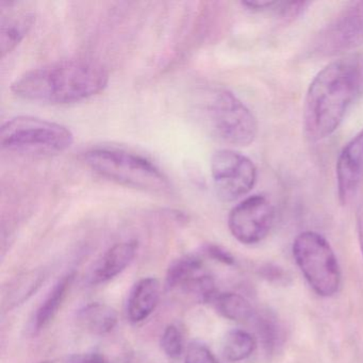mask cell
Listing matches in <instances>:
<instances>
[{
	"label": "cell",
	"instance_id": "cell-1",
	"mask_svg": "<svg viewBox=\"0 0 363 363\" xmlns=\"http://www.w3.org/2000/svg\"><path fill=\"white\" fill-rule=\"evenodd\" d=\"M362 82L363 65L354 58L333 61L316 74L303 105V129L311 141L326 139L339 128Z\"/></svg>",
	"mask_w": 363,
	"mask_h": 363
},
{
	"label": "cell",
	"instance_id": "cell-2",
	"mask_svg": "<svg viewBox=\"0 0 363 363\" xmlns=\"http://www.w3.org/2000/svg\"><path fill=\"white\" fill-rule=\"evenodd\" d=\"M109 75L105 67L86 59L57 61L23 74L11 91L23 99L65 105L78 103L103 92Z\"/></svg>",
	"mask_w": 363,
	"mask_h": 363
},
{
	"label": "cell",
	"instance_id": "cell-3",
	"mask_svg": "<svg viewBox=\"0 0 363 363\" xmlns=\"http://www.w3.org/2000/svg\"><path fill=\"white\" fill-rule=\"evenodd\" d=\"M84 161L95 173L116 184L159 194L172 191L165 174L139 155L116 148H93L84 152Z\"/></svg>",
	"mask_w": 363,
	"mask_h": 363
},
{
	"label": "cell",
	"instance_id": "cell-4",
	"mask_svg": "<svg viewBox=\"0 0 363 363\" xmlns=\"http://www.w3.org/2000/svg\"><path fill=\"white\" fill-rule=\"evenodd\" d=\"M73 142V133L67 127L33 116H16L7 121L0 130L3 150L18 154H60Z\"/></svg>",
	"mask_w": 363,
	"mask_h": 363
},
{
	"label": "cell",
	"instance_id": "cell-5",
	"mask_svg": "<svg viewBox=\"0 0 363 363\" xmlns=\"http://www.w3.org/2000/svg\"><path fill=\"white\" fill-rule=\"evenodd\" d=\"M203 112L208 129L220 141L231 145L247 146L256 139V118L230 91H213L206 101Z\"/></svg>",
	"mask_w": 363,
	"mask_h": 363
},
{
	"label": "cell",
	"instance_id": "cell-6",
	"mask_svg": "<svg viewBox=\"0 0 363 363\" xmlns=\"http://www.w3.org/2000/svg\"><path fill=\"white\" fill-rule=\"evenodd\" d=\"M293 257L312 290L331 297L341 286V269L329 242L320 233L305 231L295 238Z\"/></svg>",
	"mask_w": 363,
	"mask_h": 363
},
{
	"label": "cell",
	"instance_id": "cell-7",
	"mask_svg": "<svg viewBox=\"0 0 363 363\" xmlns=\"http://www.w3.org/2000/svg\"><path fill=\"white\" fill-rule=\"evenodd\" d=\"M211 176L218 196L224 201H235L254 188L257 167L241 152L220 150L212 156Z\"/></svg>",
	"mask_w": 363,
	"mask_h": 363
},
{
	"label": "cell",
	"instance_id": "cell-8",
	"mask_svg": "<svg viewBox=\"0 0 363 363\" xmlns=\"http://www.w3.org/2000/svg\"><path fill=\"white\" fill-rule=\"evenodd\" d=\"M362 44L363 1H352L320 30L312 52L320 57L335 56Z\"/></svg>",
	"mask_w": 363,
	"mask_h": 363
},
{
	"label": "cell",
	"instance_id": "cell-9",
	"mask_svg": "<svg viewBox=\"0 0 363 363\" xmlns=\"http://www.w3.org/2000/svg\"><path fill=\"white\" fill-rule=\"evenodd\" d=\"M275 216V208L265 195H252L231 210L229 230L242 244L260 243L273 228Z\"/></svg>",
	"mask_w": 363,
	"mask_h": 363
},
{
	"label": "cell",
	"instance_id": "cell-10",
	"mask_svg": "<svg viewBox=\"0 0 363 363\" xmlns=\"http://www.w3.org/2000/svg\"><path fill=\"white\" fill-rule=\"evenodd\" d=\"M335 177L339 201L345 205L354 197L363 182V129L340 152Z\"/></svg>",
	"mask_w": 363,
	"mask_h": 363
},
{
	"label": "cell",
	"instance_id": "cell-11",
	"mask_svg": "<svg viewBox=\"0 0 363 363\" xmlns=\"http://www.w3.org/2000/svg\"><path fill=\"white\" fill-rule=\"evenodd\" d=\"M138 246L139 244L135 240L112 246L97 263L91 275V282L94 284H103L122 273L133 262L137 254Z\"/></svg>",
	"mask_w": 363,
	"mask_h": 363
},
{
	"label": "cell",
	"instance_id": "cell-12",
	"mask_svg": "<svg viewBox=\"0 0 363 363\" xmlns=\"http://www.w3.org/2000/svg\"><path fill=\"white\" fill-rule=\"evenodd\" d=\"M160 284L156 278L140 280L131 291L127 306L128 318L133 323L146 320L158 305Z\"/></svg>",
	"mask_w": 363,
	"mask_h": 363
},
{
	"label": "cell",
	"instance_id": "cell-13",
	"mask_svg": "<svg viewBox=\"0 0 363 363\" xmlns=\"http://www.w3.org/2000/svg\"><path fill=\"white\" fill-rule=\"evenodd\" d=\"M33 14L26 11H9L1 18V54H9L24 39L33 24Z\"/></svg>",
	"mask_w": 363,
	"mask_h": 363
},
{
	"label": "cell",
	"instance_id": "cell-14",
	"mask_svg": "<svg viewBox=\"0 0 363 363\" xmlns=\"http://www.w3.org/2000/svg\"><path fill=\"white\" fill-rule=\"evenodd\" d=\"M78 320L82 327L91 333L103 335L110 333L116 327L118 314L110 306L93 303L80 310Z\"/></svg>",
	"mask_w": 363,
	"mask_h": 363
},
{
	"label": "cell",
	"instance_id": "cell-15",
	"mask_svg": "<svg viewBox=\"0 0 363 363\" xmlns=\"http://www.w3.org/2000/svg\"><path fill=\"white\" fill-rule=\"evenodd\" d=\"M74 278H75V273L67 274L55 284L54 288L52 289L50 294L48 295L35 314V327L37 330L43 329L52 322V318H55L65 301L67 292L73 284Z\"/></svg>",
	"mask_w": 363,
	"mask_h": 363
},
{
	"label": "cell",
	"instance_id": "cell-16",
	"mask_svg": "<svg viewBox=\"0 0 363 363\" xmlns=\"http://www.w3.org/2000/svg\"><path fill=\"white\" fill-rule=\"evenodd\" d=\"M203 261L195 256H184L172 263L167 269V286L169 289L182 286L186 289L196 278L203 275Z\"/></svg>",
	"mask_w": 363,
	"mask_h": 363
},
{
	"label": "cell",
	"instance_id": "cell-17",
	"mask_svg": "<svg viewBox=\"0 0 363 363\" xmlns=\"http://www.w3.org/2000/svg\"><path fill=\"white\" fill-rule=\"evenodd\" d=\"M213 303L220 315L235 322H248L256 316L250 301L235 293H218Z\"/></svg>",
	"mask_w": 363,
	"mask_h": 363
},
{
	"label": "cell",
	"instance_id": "cell-18",
	"mask_svg": "<svg viewBox=\"0 0 363 363\" xmlns=\"http://www.w3.org/2000/svg\"><path fill=\"white\" fill-rule=\"evenodd\" d=\"M243 7L250 11L257 13L272 14L286 20H293L303 14L311 4L299 1V3H289V1H271V0H252L243 1Z\"/></svg>",
	"mask_w": 363,
	"mask_h": 363
},
{
	"label": "cell",
	"instance_id": "cell-19",
	"mask_svg": "<svg viewBox=\"0 0 363 363\" xmlns=\"http://www.w3.org/2000/svg\"><path fill=\"white\" fill-rule=\"evenodd\" d=\"M256 339L247 331L235 329L229 331L224 340L223 352L227 360L240 362L252 356L256 350Z\"/></svg>",
	"mask_w": 363,
	"mask_h": 363
},
{
	"label": "cell",
	"instance_id": "cell-20",
	"mask_svg": "<svg viewBox=\"0 0 363 363\" xmlns=\"http://www.w3.org/2000/svg\"><path fill=\"white\" fill-rule=\"evenodd\" d=\"M43 279V275L39 271L29 272L24 275L18 276L8 289L7 301L9 307H13L27 301V298L38 290Z\"/></svg>",
	"mask_w": 363,
	"mask_h": 363
},
{
	"label": "cell",
	"instance_id": "cell-21",
	"mask_svg": "<svg viewBox=\"0 0 363 363\" xmlns=\"http://www.w3.org/2000/svg\"><path fill=\"white\" fill-rule=\"evenodd\" d=\"M161 346L165 354L172 359H178L184 352V339L175 325H169L163 331Z\"/></svg>",
	"mask_w": 363,
	"mask_h": 363
},
{
	"label": "cell",
	"instance_id": "cell-22",
	"mask_svg": "<svg viewBox=\"0 0 363 363\" xmlns=\"http://www.w3.org/2000/svg\"><path fill=\"white\" fill-rule=\"evenodd\" d=\"M255 318L257 320V328H258L263 346L267 352H272L275 348L276 342L278 341V329L275 323L267 316L264 318L256 316Z\"/></svg>",
	"mask_w": 363,
	"mask_h": 363
},
{
	"label": "cell",
	"instance_id": "cell-23",
	"mask_svg": "<svg viewBox=\"0 0 363 363\" xmlns=\"http://www.w3.org/2000/svg\"><path fill=\"white\" fill-rule=\"evenodd\" d=\"M184 363H218V361L207 346L193 342L186 350Z\"/></svg>",
	"mask_w": 363,
	"mask_h": 363
},
{
	"label": "cell",
	"instance_id": "cell-24",
	"mask_svg": "<svg viewBox=\"0 0 363 363\" xmlns=\"http://www.w3.org/2000/svg\"><path fill=\"white\" fill-rule=\"evenodd\" d=\"M206 252L210 258L214 259V260L223 263V264L233 265L235 263V257L228 250L220 247V246L208 245L206 247Z\"/></svg>",
	"mask_w": 363,
	"mask_h": 363
},
{
	"label": "cell",
	"instance_id": "cell-25",
	"mask_svg": "<svg viewBox=\"0 0 363 363\" xmlns=\"http://www.w3.org/2000/svg\"><path fill=\"white\" fill-rule=\"evenodd\" d=\"M67 363H109L105 356L99 352L73 354Z\"/></svg>",
	"mask_w": 363,
	"mask_h": 363
},
{
	"label": "cell",
	"instance_id": "cell-26",
	"mask_svg": "<svg viewBox=\"0 0 363 363\" xmlns=\"http://www.w3.org/2000/svg\"><path fill=\"white\" fill-rule=\"evenodd\" d=\"M263 271H264L263 275L269 280H275V281L278 282L279 280L284 279V272L282 271L280 267L267 265V267L263 269Z\"/></svg>",
	"mask_w": 363,
	"mask_h": 363
},
{
	"label": "cell",
	"instance_id": "cell-27",
	"mask_svg": "<svg viewBox=\"0 0 363 363\" xmlns=\"http://www.w3.org/2000/svg\"><path fill=\"white\" fill-rule=\"evenodd\" d=\"M357 229H358L359 244L363 256V205L361 206L357 216Z\"/></svg>",
	"mask_w": 363,
	"mask_h": 363
}]
</instances>
